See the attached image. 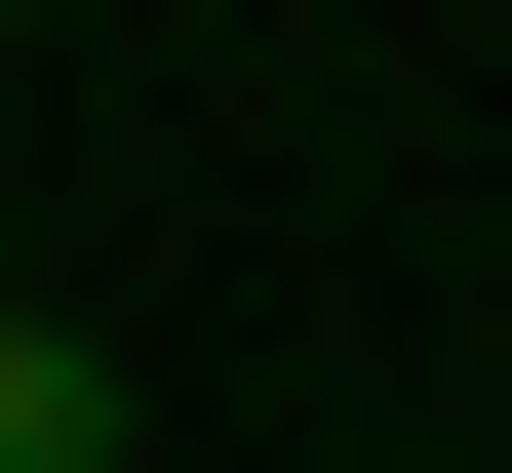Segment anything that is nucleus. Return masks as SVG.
<instances>
[{
  "label": "nucleus",
  "instance_id": "1",
  "mask_svg": "<svg viewBox=\"0 0 512 473\" xmlns=\"http://www.w3.org/2000/svg\"><path fill=\"white\" fill-rule=\"evenodd\" d=\"M0 473H119V355L79 316H0Z\"/></svg>",
  "mask_w": 512,
  "mask_h": 473
}]
</instances>
